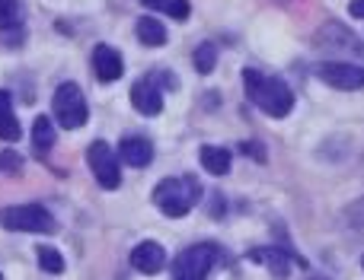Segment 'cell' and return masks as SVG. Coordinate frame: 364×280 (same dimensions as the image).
Returning a JSON list of instances; mask_svg holds the SVG:
<instances>
[{
    "mask_svg": "<svg viewBox=\"0 0 364 280\" xmlns=\"http://www.w3.org/2000/svg\"><path fill=\"white\" fill-rule=\"evenodd\" d=\"M243 86L246 96L256 102L259 112L272 115V118H284L294 108V93L282 77H265L259 70H243Z\"/></svg>",
    "mask_w": 364,
    "mask_h": 280,
    "instance_id": "1",
    "label": "cell"
},
{
    "mask_svg": "<svg viewBox=\"0 0 364 280\" xmlns=\"http://www.w3.org/2000/svg\"><path fill=\"white\" fill-rule=\"evenodd\" d=\"M201 198V185L195 175H170L154 188V204L166 217H186Z\"/></svg>",
    "mask_w": 364,
    "mask_h": 280,
    "instance_id": "2",
    "label": "cell"
},
{
    "mask_svg": "<svg viewBox=\"0 0 364 280\" xmlns=\"http://www.w3.org/2000/svg\"><path fill=\"white\" fill-rule=\"evenodd\" d=\"M0 226L4 230H13V233H48L58 230L55 217L45 211L42 204H16V207H4L0 211Z\"/></svg>",
    "mask_w": 364,
    "mask_h": 280,
    "instance_id": "3",
    "label": "cell"
},
{
    "mask_svg": "<svg viewBox=\"0 0 364 280\" xmlns=\"http://www.w3.org/2000/svg\"><path fill=\"white\" fill-rule=\"evenodd\" d=\"M51 108H55V121L64 128V131H77V128H83L87 118H90L87 99H83V93H80L77 83H61V86L55 89Z\"/></svg>",
    "mask_w": 364,
    "mask_h": 280,
    "instance_id": "4",
    "label": "cell"
},
{
    "mask_svg": "<svg viewBox=\"0 0 364 280\" xmlns=\"http://www.w3.org/2000/svg\"><path fill=\"white\" fill-rule=\"evenodd\" d=\"M214 262H218V245L211 242H198L188 245L186 252H179L173 262V280H208Z\"/></svg>",
    "mask_w": 364,
    "mask_h": 280,
    "instance_id": "5",
    "label": "cell"
},
{
    "mask_svg": "<svg viewBox=\"0 0 364 280\" xmlns=\"http://www.w3.org/2000/svg\"><path fill=\"white\" fill-rule=\"evenodd\" d=\"M87 162H90V169H93L100 188L115 191V188L122 185L119 153H112V147H109L106 140H93V143H90V147H87Z\"/></svg>",
    "mask_w": 364,
    "mask_h": 280,
    "instance_id": "6",
    "label": "cell"
},
{
    "mask_svg": "<svg viewBox=\"0 0 364 280\" xmlns=\"http://www.w3.org/2000/svg\"><path fill=\"white\" fill-rule=\"evenodd\" d=\"M250 258L252 264H262L265 271H269L275 280H288L291 268L294 264H301L304 268V258L301 255H291L288 249H278V245H259V249H250Z\"/></svg>",
    "mask_w": 364,
    "mask_h": 280,
    "instance_id": "7",
    "label": "cell"
},
{
    "mask_svg": "<svg viewBox=\"0 0 364 280\" xmlns=\"http://www.w3.org/2000/svg\"><path fill=\"white\" fill-rule=\"evenodd\" d=\"M316 77H320L326 86L333 89H346V93H355V89H364V67L358 64H346V61H326L316 67Z\"/></svg>",
    "mask_w": 364,
    "mask_h": 280,
    "instance_id": "8",
    "label": "cell"
},
{
    "mask_svg": "<svg viewBox=\"0 0 364 280\" xmlns=\"http://www.w3.org/2000/svg\"><path fill=\"white\" fill-rule=\"evenodd\" d=\"M132 106L138 108L141 115H147V118L164 112V93H160L154 77H144V80H138L132 86Z\"/></svg>",
    "mask_w": 364,
    "mask_h": 280,
    "instance_id": "9",
    "label": "cell"
},
{
    "mask_svg": "<svg viewBox=\"0 0 364 280\" xmlns=\"http://www.w3.org/2000/svg\"><path fill=\"white\" fill-rule=\"evenodd\" d=\"M93 70L100 83H115L122 74H125V61L122 55L112 48V45H96L93 48Z\"/></svg>",
    "mask_w": 364,
    "mask_h": 280,
    "instance_id": "10",
    "label": "cell"
},
{
    "mask_svg": "<svg viewBox=\"0 0 364 280\" xmlns=\"http://www.w3.org/2000/svg\"><path fill=\"white\" fill-rule=\"evenodd\" d=\"M164 264H166V252H164L160 242H151V239H147V242L134 245V252H132V268L134 271H141V274H160Z\"/></svg>",
    "mask_w": 364,
    "mask_h": 280,
    "instance_id": "11",
    "label": "cell"
},
{
    "mask_svg": "<svg viewBox=\"0 0 364 280\" xmlns=\"http://www.w3.org/2000/svg\"><path fill=\"white\" fill-rule=\"evenodd\" d=\"M119 159L122 162H128V166H134V169H144V166H151L154 162V143L147 140V138H125L119 143Z\"/></svg>",
    "mask_w": 364,
    "mask_h": 280,
    "instance_id": "12",
    "label": "cell"
},
{
    "mask_svg": "<svg viewBox=\"0 0 364 280\" xmlns=\"http://www.w3.org/2000/svg\"><path fill=\"white\" fill-rule=\"evenodd\" d=\"M19 138H23V131H19L16 112H13V99L6 89H0V140L16 143Z\"/></svg>",
    "mask_w": 364,
    "mask_h": 280,
    "instance_id": "13",
    "label": "cell"
},
{
    "mask_svg": "<svg viewBox=\"0 0 364 280\" xmlns=\"http://www.w3.org/2000/svg\"><path fill=\"white\" fill-rule=\"evenodd\" d=\"M198 159H201V166H205V172H211V175H227L230 172V150H224V147H201L198 150Z\"/></svg>",
    "mask_w": 364,
    "mask_h": 280,
    "instance_id": "14",
    "label": "cell"
},
{
    "mask_svg": "<svg viewBox=\"0 0 364 280\" xmlns=\"http://www.w3.org/2000/svg\"><path fill=\"white\" fill-rule=\"evenodd\" d=\"M134 32H138V42L147 45V48L166 45V26L157 23V19H151V16H141L138 23H134Z\"/></svg>",
    "mask_w": 364,
    "mask_h": 280,
    "instance_id": "15",
    "label": "cell"
},
{
    "mask_svg": "<svg viewBox=\"0 0 364 280\" xmlns=\"http://www.w3.org/2000/svg\"><path fill=\"white\" fill-rule=\"evenodd\" d=\"M51 147H55V121L48 115H38L36 125H32V150L38 156H45Z\"/></svg>",
    "mask_w": 364,
    "mask_h": 280,
    "instance_id": "16",
    "label": "cell"
},
{
    "mask_svg": "<svg viewBox=\"0 0 364 280\" xmlns=\"http://www.w3.org/2000/svg\"><path fill=\"white\" fill-rule=\"evenodd\" d=\"M141 4L147 6V10H157V13H166V16L173 19H186L188 16V0H141Z\"/></svg>",
    "mask_w": 364,
    "mask_h": 280,
    "instance_id": "17",
    "label": "cell"
},
{
    "mask_svg": "<svg viewBox=\"0 0 364 280\" xmlns=\"http://www.w3.org/2000/svg\"><path fill=\"white\" fill-rule=\"evenodd\" d=\"M23 26V10L19 0H0V32H10Z\"/></svg>",
    "mask_w": 364,
    "mask_h": 280,
    "instance_id": "18",
    "label": "cell"
},
{
    "mask_svg": "<svg viewBox=\"0 0 364 280\" xmlns=\"http://www.w3.org/2000/svg\"><path fill=\"white\" fill-rule=\"evenodd\" d=\"M192 61H195V70H198V74H211L214 64H218V48H214L211 42L198 45L195 55H192Z\"/></svg>",
    "mask_w": 364,
    "mask_h": 280,
    "instance_id": "19",
    "label": "cell"
},
{
    "mask_svg": "<svg viewBox=\"0 0 364 280\" xmlns=\"http://www.w3.org/2000/svg\"><path fill=\"white\" fill-rule=\"evenodd\" d=\"M38 264H42V271H48V274H61L64 271V258L58 249H51V245H42V249L36 252Z\"/></svg>",
    "mask_w": 364,
    "mask_h": 280,
    "instance_id": "20",
    "label": "cell"
},
{
    "mask_svg": "<svg viewBox=\"0 0 364 280\" xmlns=\"http://www.w3.org/2000/svg\"><path fill=\"white\" fill-rule=\"evenodd\" d=\"M348 223H352L355 236L364 239V198L358 201V204H352V211H348Z\"/></svg>",
    "mask_w": 364,
    "mask_h": 280,
    "instance_id": "21",
    "label": "cell"
},
{
    "mask_svg": "<svg viewBox=\"0 0 364 280\" xmlns=\"http://www.w3.org/2000/svg\"><path fill=\"white\" fill-rule=\"evenodd\" d=\"M23 169V159L16 153H0V172H19Z\"/></svg>",
    "mask_w": 364,
    "mask_h": 280,
    "instance_id": "22",
    "label": "cell"
},
{
    "mask_svg": "<svg viewBox=\"0 0 364 280\" xmlns=\"http://www.w3.org/2000/svg\"><path fill=\"white\" fill-rule=\"evenodd\" d=\"M240 150H243L246 156H252L256 162H265V147H262V143H250V140H246V143H240Z\"/></svg>",
    "mask_w": 364,
    "mask_h": 280,
    "instance_id": "23",
    "label": "cell"
},
{
    "mask_svg": "<svg viewBox=\"0 0 364 280\" xmlns=\"http://www.w3.org/2000/svg\"><path fill=\"white\" fill-rule=\"evenodd\" d=\"M348 13H352L355 19H364V0H352V4H348Z\"/></svg>",
    "mask_w": 364,
    "mask_h": 280,
    "instance_id": "24",
    "label": "cell"
},
{
    "mask_svg": "<svg viewBox=\"0 0 364 280\" xmlns=\"http://www.w3.org/2000/svg\"><path fill=\"white\" fill-rule=\"evenodd\" d=\"M314 280H329V277H314Z\"/></svg>",
    "mask_w": 364,
    "mask_h": 280,
    "instance_id": "25",
    "label": "cell"
},
{
    "mask_svg": "<svg viewBox=\"0 0 364 280\" xmlns=\"http://www.w3.org/2000/svg\"><path fill=\"white\" fill-rule=\"evenodd\" d=\"M0 280H4V274H0Z\"/></svg>",
    "mask_w": 364,
    "mask_h": 280,
    "instance_id": "26",
    "label": "cell"
},
{
    "mask_svg": "<svg viewBox=\"0 0 364 280\" xmlns=\"http://www.w3.org/2000/svg\"><path fill=\"white\" fill-rule=\"evenodd\" d=\"M361 264H364V258H361Z\"/></svg>",
    "mask_w": 364,
    "mask_h": 280,
    "instance_id": "27",
    "label": "cell"
}]
</instances>
